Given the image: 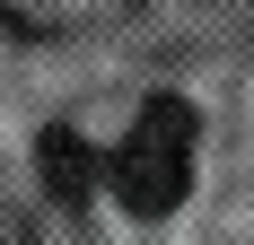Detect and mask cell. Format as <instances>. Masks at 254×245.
Returning <instances> with one entry per match:
<instances>
[{
  "label": "cell",
  "mask_w": 254,
  "mask_h": 245,
  "mask_svg": "<svg viewBox=\"0 0 254 245\" xmlns=\"http://www.w3.org/2000/svg\"><path fill=\"white\" fill-rule=\"evenodd\" d=\"M35 167H44V193H53V201H70V210H79V201L105 184V158L79 140V131H62V122L35 140Z\"/></svg>",
  "instance_id": "cell-2"
},
{
  "label": "cell",
  "mask_w": 254,
  "mask_h": 245,
  "mask_svg": "<svg viewBox=\"0 0 254 245\" xmlns=\"http://www.w3.org/2000/svg\"><path fill=\"white\" fill-rule=\"evenodd\" d=\"M193 140H202V122H193L184 97H149L131 114V131L105 158V184H114V201H123L131 219H167L193 193Z\"/></svg>",
  "instance_id": "cell-1"
}]
</instances>
